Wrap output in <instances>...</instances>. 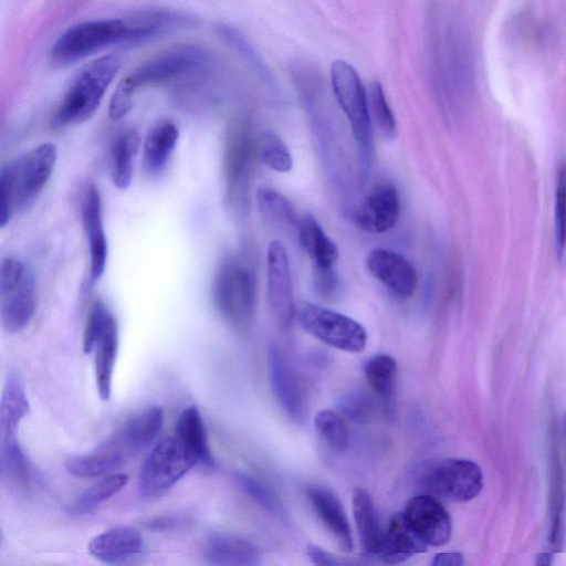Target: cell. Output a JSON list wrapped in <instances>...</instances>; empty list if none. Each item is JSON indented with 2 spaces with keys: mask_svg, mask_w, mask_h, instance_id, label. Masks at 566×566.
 Returning <instances> with one entry per match:
<instances>
[{
  "mask_svg": "<svg viewBox=\"0 0 566 566\" xmlns=\"http://www.w3.org/2000/svg\"><path fill=\"white\" fill-rule=\"evenodd\" d=\"M139 134L128 129L119 134L112 147L111 171L114 186L127 189L133 179L134 159L139 148Z\"/></svg>",
  "mask_w": 566,
  "mask_h": 566,
  "instance_id": "obj_28",
  "label": "cell"
},
{
  "mask_svg": "<svg viewBox=\"0 0 566 566\" xmlns=\"http://www.w3.org/2000/svg\"><path fill=\"white\" fill-rule=\"evenodd\" d=\"M296 316L304 331L334 348L359 353L366 347V329L344 314L303 302L296 307Z\"/></svg>",
  "mask_w": 566,
  "mask_h": 566,
  "instance_id": "obj_9",
  "label": "cell"
},
{
  "mask_svg": "<svg viewBox=\"0 0 566 566\" xmlns=\"http://www.w3.org/2000/svg\"><path fill=\"white\" fill-rule=\"evenodd\" d=\"M111 313L102 301L93 303L83 333V350L85 354H91L94 350L96 339Z\"/></svg>",
  "mask_w": 566,
  "mask_h": 566,
  "instance_id": "obj_41",
  "label": "cell"
},
{
  "mask_svg": "<svg viewBox=\"0 0 566 566\" xmlns=\"http://www.w3.org/2000/svg\"><path fill=\"white\" fill-rule=\"evenodd\" d=\"M127 483L128 475L123 472H113L103 475L98 481L77 495L71 510L76 515L87 514L116 495Z\"/></svg>",
  "mask_w": 566,
  "mask_h": 566,
  "instance_id": "obj_31",
  "label": "cell"
},
{
  "mask_svg": "<svg viewBox=\"0 0 566 566\" xmlns=\"http://www.w3.org/2000/svg\"><path fill=\"white\" fill-rule=\"evenodd\" d=\"M29 408V401L19 377L11 374L7 379L0 403V433H17Z\"/></svg>",
  "mask_w": 566,
  "mask_h": 566,
  "instance_id": "obj_29",
  "label": "cell"
},
{
  "mask_svg": "<svg viewBox=\"0 0 566 566\" xmlns=\"http://www.w3.org/2000/svg\"><path fill=\"white\" fill-rule=\"evenodd\" d=\"M268 301L274 319L281 327H289L295 315L290 260L285 247L271 241L266 254Z\"/></svg>",
  "mask_w": 566,
  "mask_h": 566,
  "instance_id": "obj_12",
  "label": "cell"
},
{
  "mask_svg": "<svg viewBox=\"0 0 566 566\" xmlns=\"http://www.w3.org/2000/svg\"><path fill=\"white\" fill-rule=\"evenodd\" d=\"M255 140L256 155L265 166L277 172L291 170L293 166L292 155L276 134L264 132Z\"/></svg>",
  "mask_w": 566,
  "mask_h": 566,
  "instance_id": "obj_36",
  "label": "cell"
},
{
  "mask_svg": "<svg viewBox=\"0 0 566 566\" xmlns=\"http://www.w3.org/2000/svg\"><path fill=\"white\" fill-rule=\"evenodd\" d=\"M563 475L560 471L558 455L555 449L552 454V491H551V511H552V531L551 545L554 548L559 546L562 541V510H563Z\"/></svg>",
  "mask_w": 566,
  "mask_h": 566,
  "instance_id": "obj_39",
  "label": "cell"
},
{
  "mask_svg": "<svg viewBox=\"0 0 566 566\" xmlns=\"http://www.w3.org/2000/svg\"><path fill=\"white\" fill-rule=\"evenodd\" d=\"M297 233L300 243L313 262L316 274L333 272V265L338 259V249L316 219L310 214L302 217Z\"/></svg>",
  "mask_w": 566,
  "mask_h": 566,
  "instance_id": "obj_24",
  "label": "cell"
},
{
  "mask_svg": "<svg viewBox=\"0 0 566 566\" xmlns=\"http://www.w3.org/2000/svg\"><path fill=\"white\" fill-rule=\"evenodd\" d=\"M306 495L317 516L334 535L340 548L344 552H350L354 548L352 530L338 497L324 486H310Z\"/></svg>",
  "mask_w": 566,
  "mask_h": 566,
  "instance_id": "obj_22",
  "label": "cell"
},
{
  "mask_svg": "<svg viewBox=\"0 0 566 566\" xmlns=\"http://www.w3.org/2000/svg\"><path fill=\"white\" fill-rule=\"evenodd\" d=\"M353 513L359 541L367 556L376 554L384 539L377 511L368 491L357 488L353 494Z\"/></svg>",
  "mask_w": 566,
  "mask_h": 566,
  "instance_id": "obj_27",
  "label": "cell"
},
{
  "mask_svg": "<svg viewBox=\"0 0 566 566\" xmlns=\"http://www.w3.org/2000/svg\"><path fill=\"white\" fill-rule=\"evenodd\" d=\"M38 305L32 272H9L0 276V319L3 331L19 333L33 318Z\"/></svg>",
  "mask_w": 566,
  "mask_h": 566,
  "instance_id": "obj_11",
  "label": "cell"
},
{
  "mask_svg": "<svg viewBox=\"0 0 566 566\" xmlns=\"http://www.w3.org/2000/svg\"><path fill=\"white\" fill-rule=\"evenodd\" d=\"M255 199L262 214L286 228L297 230L300 219L296 218L297 216L290 201L280 192L262 187L258 189Z\"/></svg>",
  "mask_w": 566,
  "mask_h": 566,
  "instance_id": "obj_35",
  "label": "cell"
},
{
  "mask_svg": "<svg viewBox=\"0 0 566 566\" xmlns=\"http://www.w3.org/2000/svg\"><path fill=\"white\" fill-rule=\"evenodd\" d=\"M187 24L170 10H148L127 19H96L70 27L51 49L53 63L66 65L117 44L143 43Z\"/></svg>",
  "mask_w": 566,
  "mask_h": 566,
  "instance_id": "obj_1",
  "label": "cell"
},
{
  "mask_svg": "<svg viewBox=\"0 0 566 566\" xmlns=\"http://www.w3.org/2000/svg\"><path fill=\"white\" fill-rule=\"evenodd\" d=\"M564 424H565V432H566V415H565Z\"/></svg>",
  "mask_w": 566,
  "mask_h": 566,
  "instance_id": "obj_47",
  "label": "cell"
},
{
  "mask_svg": "<svg viewBox=\"0 0 566 566\" xmlns=\"http://www.w3.org/2000/svg\"><path fill=\"white\" fill-rule=\"evenodd\" d=\"M218 33L245 61L255 75L265 83H273L271 70L240 31L229 25H220Z\"/></svg>",
  "mask_w": 566,
  "mask_h": 566,
  "instance_id": "obj_34",
  "label": "cell"
},
{
  "mask_svg": "<svg viewBox=\"0 0 566 566\" xmlns=\"http://www.w3.org/2000/svg\"><path fill=\"white\" fill-rule=\"evenodd\" d=\"M339 410L350 420L363 423L373 412L371 399L364 391H352L339 399Z\"/></svg>",
  "mask_w": 566,
  "mask_h": 566,
  "instance_id": "obj_42",
  "label": "cell"
},
{
  "mask_svg": "<svg viewBox=\"0 0 566 566\" xmlns=\"http://www.w3.org/2000/svg\"><path fill=\"white\" fill-rule=\"evenodd\" d=\"M427 547V543L411 526L403 512H397L389 520L378 552L370 557L385 564H399L426 552Z\"/></svg>",
  "mask_w": 566,
  "mask_h": 566,
  "instance_id": "obj_19",
  "label": "cell"
},
{
  "mask_svg": "<svg viewBox=\"0 0 566 566\" xmlns=\"http://www.w3.org/2000/svg\"><path fill=\"white\" fill-rule=\"evenodd\" d=\"M556 250L560 255L566 244V165L558 168L555 185Z\"/></svg>",
  "mask_w": 566,
  "mask_h": 566,
  "instance_id": "obj_40",
  "label": "cell"
},
{
  "mask_svg": "<svg viewBox=\"0 0 566 566\" xmlns=\"http://www.w3.org/2000/svg\"><path fill=\"white\" fill-rule=\"evenodd\" d=\"M397 373V363L387 354L370 357L364 366V374L374 391L384 400L391 398Z\"/></svg>",
  "mask_w": 566,
  "mask_h": 566,
  "instance_id": "obj_32",
  "label": "cell"
},
{
  "mask_svg": "<svg viewBox=\"0 0 566 566\" xmlns=\"http://www.w3.org/2000/svg\"><path fill=\"white\" fill-rule=\"evenodd\" d=\"M82 220L90 251V283L94 284L104 274L107 263L102 199L94 185L87 187L83 197Z\"/></svg>",
  "mask_w": 566,
  "mask_h": 566,
  "instance_id": "obj_17",
  "label": "cell"
},
{
  "mask_svg": "<svg viewBox=\"0 0 566 566\" xmlns=\"http://www.w3.org/2000/svg\"><path fill=\"white\" fill-rule=\"evenodd\" d=\"M552 558H553L552 554H548V553L539 554L537 557V564L549 565L552 563Z\"/></svg>",
  "mask_w": 566,
  "mask_h": 566,
  "instance_id": "obj_46",
  "label": "cell"
},
{
  "mask_svg": "<svg viewBox=\"0 0 566 566\" xmlns=\"http://www.w3.org/2000/svg\"><path fill=\"white\" fill-rule=\"evenodd\" d=\"M331 82L337 103L346 115L354 138L368 154L373 140V122L367 94L356 70L343 60L331 66Z\"/></svg>",
  "mask_w": 566,
  "mask_h": 566,
  "instance_id": "obj_10",
  "label": "cell"
},
{
  "mask_svg": "<svg viewBox=\"0 0 566 566\" xmlns=\"http://www.w3.org/2000/svg\"><path fill=\"white\" fill-rule=\"evenodd\" d=\"M306 554L311 562L315 565L338 566L343 564V562L338 559L336 556L316 545L307 546Z\"/></svg>",
  "mask_w": 566,
  "mask_h": 566,
  "instance_id": "obj_44",
  "label": "cell"
},
{
  "mask_svg": "<svg viewBox=\"0 0 566 566\" xmlns=\"http://www.w3.org/2000/svg\"><path fill=\"white\" fill-rule=\"evenodd\" d=\"M245 122L230 128L224 150L223 170L229 200H239L247 190L253 154L256 144Z\"/></svg>",
  "mask_w": 566,
  "mask_h": 566,
  "instance_id": "obj_13",
  "label": "cell"
},
{
  "mask_svg": "<svg viewBox=\"0 0 566 566\" xmlns=\"http://www.w3.org/2000/svg\"><path fill=\"white\" fill-rule=\"evenodd\" d=\"M209 64L210 56L201 48L179 46L142 63L118 83L114 95L120 102L132 104L139 87L198 75L205 72Z\"/></svg>",
  "mask_w": 566,
  "mask_h": 566,
  "instance_id": "obj_5",
  "label": "cell"
},
{
  "mask_svg": "<svg viewBox=\"0 0 566 566\" xmlns=\"http://www.w3.org/2000/svg\"><path fill=\"white\" fill-rule=\"evenodd\" d=\"M203 560L218 566H252L262 562V554L251 542L237 535L213 532L203 545Z\"/></svg>",
  "mask_w": 566,
  "mask_h": 566,
  "instance_id": "obj_20",
  "label": "cell"
},
{
  "mask_svg": "<svg viewBox=\"0 0 566 566\" xmlns=\"http://www.w3.org/2000/svg\"><path fill=\"white\" fill-rule=\"evenodd\" d=\"M0 470L2 480L25 488L29 483V468L17 433H0Z\"/></svg>",
  "mask_w": 566,
  "mask_h": 566,
  "instance_id": "obj_30",
  "label": "cell"
},
{
  "mask_svg": "<svg viewBox=\"0 0 566 566\" xmlns=\"http://www.w3.org/2000/svg\"><path fill=\"white\" fill-rule=\"evenodd\" d=\"M56 159L55 145L42 143L1 168V228L34 205L53 174Z\"/></svg>",
  "mask_w": 566,
  "mask_h": 566,
  "instance_id": "obj_3",
  "label": "cell"
},
{
  "mask_svg": "<svg viewBox=\"0 0 566 566\" xmlns=\"http://www.w3.org/2000/svg\"><path fill=\"white\" fill-rule=\"evenodd\" d=\"M163 423V408L148 407L127 419L90 453L69 458L65 469L78 478H99L113 473L148 448L160 432Z\"/></svg>",
  "mask_w": 566,
  "mask_h": 566,
  "instance_id": "obj_2",
  "label": "cell"
},
{
  "mask_svg": "<svg viewBox=\"0 0 566 566\" xmlns=\"http://www.w3.org/2000/svg\"><path fill=\"white\" fill-rule=\"evenodd\" d=\"M143 537L132 526H115L95 536L88 544L90 554L106 564L127 563L142 554Z\"/></svg>",
  "mask_w": 566,
  "mask_h": 566,
  "instance_id": "obj_21",
  "label": "cell"
},
{
  "mask_svg": "<svg viewBox=\"0 0 566 566\" xmlns=\"http://www.w3.org/2000/svg\"><path fill=\"white\" fill-rule=\"evenodd\" d=\"M314 427L322 440L335 451L348 446V429L343 418L329 409L319 410L314 417Z\"/></svg>",
  "mask_w": 566,
  "mask_h": 566,
  "instance_id": "obj_37",
  "label": "cell"
},
{
  "mask_svg": "<svg viewBox=\"0 0 566 566\" xmlns=\"http://www.w3.org/2000/svg\"><path fill=\"white\" fill-rule=\"evenodd\" d=\"M176 436L190 449L198 464L208 468L214 465L209 444L208 432L199 409L188 406L179 413L176 422Z\"/></svg>",
  "mask_w": 566,
  "mask_h": 566,
  "instance_id": "obj_26",
  "label": "cell"
},
{
  "mask_svg": "<svg viewBox=\"0 0 566 566\" xmlns=\"http://www.w3.org/2000/svg\"><path fill=\"white\" fill-rule=\"evenodd\" d=\"M212 301L229 322H248L255 305V279L252 270L235 258L224 260L214 273Z\"/></svg>",
  "mask_w": 566,
  "mask_h": 566,
  "instance_id": "obj_7",
  "label": "cell"
},
{
  "mask_svg": "<svg viewBox=\"0 0 566 566\" xmlns=\"http://www.w3.org/2000/svg\"><path fill=\"white\" fill-rule=\"evenodd\" d=\"M403 514L428 546H442L451 537V517L441 502L426 493L412 496Z\"/></svg>",
  "mask_w": 566,
  "mask_h": 566,
  "instance_id": "obj_15",
  "label": "cell"
},
{
  "mask_svg": "<svg viewBox=\"0 0 566 566\" xmlns=\"http://www.w3.org/2000/svg\"><path fill=\"white\" fill-rule=\"evenodd\" d=\"M463 564V555L459 552H447L437 554L432 562V566H460Z\"/></svg>",
  "mask_w": 566,
  "mask_h": 566,
  "instance_id": "obj_45",
  "label": "cell"
},
{
  "mask_svg": "<svg viewBox=\"0 0 566 566\" xmlns=\"http://www.w3.org/2000/svg\"><path fill=\"white\" fill-rule=\"evenodd\" d=\"M232 479L238 488L259 506L280 520H286V512L283 504L273 491L262 481L253 475L239 471L232 474Z\"/></svg>",
  "mask_w": 566,
  "mask_h": 566,
  "instance_id": "obj_33",
  "label": "cell"
},
{
  "mask_svg": "<svg viewBox=\"0 0 566 566\" xmlns=\"http://www.w3.org/2000/svg\"><path fill=\"white\" fill-rule=\"evenodd\" d=\"M421 493L439 501L467 502L482 490L480 467L468 459H444L427 465L418 476Z\"/></svg>",
  "mask_w": 566,
  "mask_h": 566,
  "instance_id": "obj_8",
  "label": "cell"
},
{
  "mask_svg": "<svg viewBox=\"0 0 566 566\" xmlns=\"http://www.w3.org/2000/svg\"><path fill=\"white\" fill-rule=\"evenodd\" d=\"M369 105L371 122L380 135L386 139H394L397 136L396 118L378 82L370 85Z\"/></svg>",
  "mask_w": 566,
  "mask_h": 566,
  "instance_id": "obj_38",
  "label": "cell"
},
{
  "mask_svg": "<svg viewBox=\"0 0 566 566\" xmlns=\"http://www.w3.org/2000/svg\"><path fill=\"white\" fill-rule=\"evenodd\" d=\"M400 212L399 196L390 184L375 187L356 212L357 226L369 233H382L395 226Z\"/></svg>",
  "mask_w": 566,
  "mask_h": 566,
  "instance_id": "obj_18",
  "label": "cell"
},
{
  "mask_svg": "<svg viewBox=\"0 0 566 566\" xmlns=\"http://www.w3.org/2000/svg\"><path fill=\"white\" fill-rule=\"evenodd\" d=\"M119 66V59L112 54L86 65L65 92L52 117V126L63 128L92 118Z\"/></svg>",
  "mask_w": 566,
  "mask_h": 566,
  "instance_id": "obj_4",
  "label": "cell"
},
{
  "mask_svg": "<svg viewBox=\"0 0 566 566\" xmlns=\"http://www.w3.org/2000/svg\"><path fill=\"white\" fill-rule=\"evenodd\" d=\"M179 138L178 127L169 120L155 124L143 143V168L156 177L166 168Z\"/></svg>",
  "mask_w": 566,
  "mask_h": 566,
  "instance_id": "obj_23",
  "label": "cell"
},
{
  "mask_svg": "<svg viewBox=\"0 0 566 566\" xmlns=\"http://www.w3.org/2000/svg\"><path fill=\"white\" fill-rule=\"evenodd\" d=\"M197 464L195 454L176 434L160 439L142 465L139 494L146 499L165 494Z\"/></svg>",
  "mask_w": 566,
  "mask_h": 566,
  "instance_id": "obj_6",
  "label": "cell"
},
{
  "mask_svg": "<svg viewBox=\"0 0 566 566\" xmlns=\"http://www.w3.org/2000/svg\"><path fill=\"white\" fill-rule=\"evenodd\" d=\"M268 357L270 382L279 405L290 418L302 421L306 415V398L301 379L275 345L269 347Z\"/></svg>",
  "mask_w": 566,
  "mask_h": 566,
  "instance_id": "obj_14",
  "label": "cell"
},
{
  "mask_svg": "<svg viewBox=\"0 0 566 566\" xmlns=\"http://www.w3.org/2000/svg\"><path fill=\"white\" fill-rule=\"evenodd\" d=\"M118 350V327L114 315L107 317L95 343V379L98 396L108 400L112 395V381Z\"/></svg>",
  "mask_w": 566,
  "mask_h": 566,
  "instance_id": "obj_25",
  "label": "cell"
},
{
  "mask_svg": "<svg viewBox=\"0 0 566 566\" xmlns=\"http://www.w3.org/2000/svg\"><path fill=\"white\" fill-rule=\"evenodd\" d=\"M192 520L182 514H166L146 522V527L156 532L182 530L190 526Z\"/></svg>",
  "mask_w": 566,
  "mask_h": 566,
  "instance_id": "obj_43",
  "label": "cell"
},
{
  "mask_svg": "<svg viewBox=\"0 0 566 566\" xmlns=\"http://www.w3.org/2000/svg\"><path fill=\"white\" fill-rule=\"evenodd\" d=\"M366 265L373 276L396 297L408 298L413 295L418 283L417 272L401 254L376 248L368 253Z\"/></svg>",
  "mask_w": 566,
  "mask_h": 566,
  "instance_id": "obj_16",
  "label": "cell"
}]
</instances>
